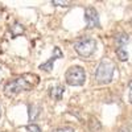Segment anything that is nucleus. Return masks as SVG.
<instances>
[{
  "label": "nucleus",
  "mask_w": 132,
  "mask_h": 132,
  "mask_svg": "<svg viewBox=\"0 0 132 132\" xmlns=\"http://www.w3.org/2000/svg\"><path fill=\"white\" fill-rule=\"evenodd\" d=\"M38 75L36 74H24V75H20L16 77V78L8 81L4 87H3V93L7 96H15L23 91H29L38 85Z\"/></svg>",
  "instance_id": "1"
},
{
  "label": "nucleus",
  "mask_w": 132,
  "mask_h": 132,
  "mask_svg": "<svg viewBox=\"0 0 132 132\" xmlns=\"http://www.w3.org/2000/svg\"><path fill=\"white\" fill-rule=\"evenodd\" d=\"M115 65L111 60H102L95 70V81L101 85H107L112 81Z\"/></svg>",
  "instance_id": "2"
},
{
  "label": "nucleus",
  "mask_w": 132,
  "mask_h": 132,
  "mask_svg": "<svg viewBox=\"0 0 132 132\" xmlns=\"http://www.w3.org/2000/svg\"><path fill=\"white\" fill-rule=\"evenodd\" d=\"M65 79H66V83L70 86H82L86 81L85 69L81 68V66H71L66 71Z\"/></svg>",
  "instance_id": "3"
},
{
  "label": "nucleus",
  "mask_w": 132,
  "mask_h": 132,
  "mask_svg": "<svg viewBox=\"0 0 132 132\" xmlns=\"http://www.w3.org/2000/svg\"><path fill=\"white\" fill-rule=\"evenodd\" d=\"M74 49L75 52L79 54L81 57H90L94 54V52L96 50V41L94 38H81L74 44Z\"/></svg>",
  "instance_id": "4"
},
{
  "label": "nucleus",
  "mask_w": 132,
  "mask_h": 132,
  "mask_svg": "<svg viewBox=\"0 0 132 132\" xmlns=\"http://www.w3.org/2000/svg\"><path fill=\"white\" fill-rule=\"evenodd\" d=\"M85 21L89 29L99 28L101 23H99V15L96 12V9L94 7H89L85 9Z\"/></svg>",
  "instance_id": "5"
},
{
  "label": "nucleus",
  "mask_w": 132,
  "mask_h": 132,
  "mask_svg": "<svg viewBox=\"0 0 132 132\" xmlns=\"http://www.w3.org/2000/svg\"><path fill=\"white\" fill-rule=\"evenodd\" d=\"M61 57H62L61 49H60V48H54V49H53V57H50V58L48 60V62L40 65V69H41V70H45V71H52V70H53V63H54V61H56L57 58H61Z\"/></svg>",
  "instance_id": "6"
},
{
  "label": "nucleus",
  "mask_w": 132,
  "mask_h": 132,
  "mask_svg": "<svg viewBox=\"0 0 132 132\" xmlns=\"http://www.w3.org/2000/svg\"><path fill=\"white\" fill-rule=\"evenodd\" d=\"M63 91H65L63 86L57 85V86H53V87H52L50 91H49V94H50V98L54 99V101H61L62 96H63Z\"/></svg>",
  "instance_id": "7"
},
{
  "label": "nucleus",
  "mask_w": 132,
  "mask_h": 132,
  "mask_svg": "<svg viewBox=\"0 0 132 132\" xmlns=\"http://www.w3.org/2000/svg\"><path fill=\"white\" fill-rule=\"evenodd\" d=\"M128 42H129V37H128V35H126V33H119V35L116 36V44L119 45V48L126 46Z\"/></svg>",
  "instance_id": "8"
},
{
  "label": "nucleus",
  "mask_w": 132,
  "mask_h": 132,
  "mask_svg": "<svg viewBox=\"0 0 132 132\" xmlns=\"http://www.w3.org/2000/svg\"><path fill=\"white\" fill-rule=\"evenodd\" d=\"M24 27L19 24V23H15L12 27H11V33H12V36L16 37V36H21V35H24Z\"/></svg>",
  "instance_id": "9"
},
{
  "label": "nucleus",
  "mask_w": 132,
  "mask_h": 132,
  "mask_svg": "<svg viewBox=\"0 0 132 132\" xmlns=\"http://www.w3.org/2000/svg\"><path fill=\"white\" fill-rule=\"evenodd\" d=\"M37 112H38V108H37L36 106L30 104V106H29V120H30V122H33V120L38 116Z\"/></svg>",
  "instance_id": "10"
},
{
  "label": "nucleus",
  "mask_w": 132,
  "mask_h": 132,
  "mask_svg": "<svg viewBox=\"0 0 132 132\" xmlns=\"http://www.w3.org/2000/svg\"><path fill=\"white\" fill-rule=\"evenodd\" d=\"M116 54H118V57H119L120 61H123V62H124V61L128 60V54H127V52L124 50V48H118Z\"/></svg>",
  "instance_id": "11"
},
{
  "label": "nucleus",
  "mask_w": 132,
  "mask_h": 132,
  "mask_svg": "<svg viewBox=\"0 0 132 132\" xmlns=\"http://www.w3.org/2000/svg\"><path fill=\"white\" fill-rule=\"evenodd\" d=\"M53 5L56 7H69L71 5V2H61V0H54V2H52Z\"/></svg>",
  "instance_id": "12"
},
{
  "label": "nucleus",
  "mask_w": 132,
  "mask_h": 132,
  "mask_svg": "<svg viewBox=\"0 0 132 132\" xmlns=\"http://www.w3.org/2000/svg\"><path fill=\"white\" fill-rule=\"evenodd\" d=\"M27 132H41V129L37 124H29L27 126Z\"/></svg>",
  "instance_id": "13"
},
{
  "label": "nucleus",
  "mask_w": 132,
  "mask_h": 132,
  "mask_svg": "<svg viewBox=\"0 0 132 132\" xmlns=\"http://www.w3.org/2000/svg\"><path fill=\"white\" fill-rule=\"evenodd\" d=\"M53 132H74V129L70 128V127H66V128H58V129L53 131Z\"/></svg>",
  "instance_id": "14"
},
{
  "label": "nucleus",
  "mask_w": 132,
  "mask_h": 132,
  "mask_svg": "<svg viewBox=\"0 0 132 132\" xmlns=\"http://www.w3.org/2000/svg\"><path fill=\"white\" fill-rule=\"evenodd\" d=\"M128 89H129V102L132 103V81H129L128 83Z\"/></svg>",
  "instance_id": "15"
},
{
  "label": "nucleus",
  "mask_w": 132,
  "mask_h": 132,
  "mask_svg": "<svg viewBox=\"0 0 132 132\" xmlns=\"http://www.w3.org/2000/svg\"><path fill=\"white\" fill-rule=\"evenodd\" d=\"M119 132H129V129L128 128H123V129H120Z\"/></svg>",
  "instance_id": "16"
},
{
  "label": "nucleus",
  "mask_w": 132,
  "mask_h": 132,
  "mask_svg": "<svg viewBox=\"0 0 132 132\" xmlns=\"http://www.w3.org/2000/svg\"><path fill=\"white\" fill-rule=\"evenodd\" d=\"M0 118H2V107H0Z\"/></svg>",
  "instance_id": "17"
}]
</instances>
